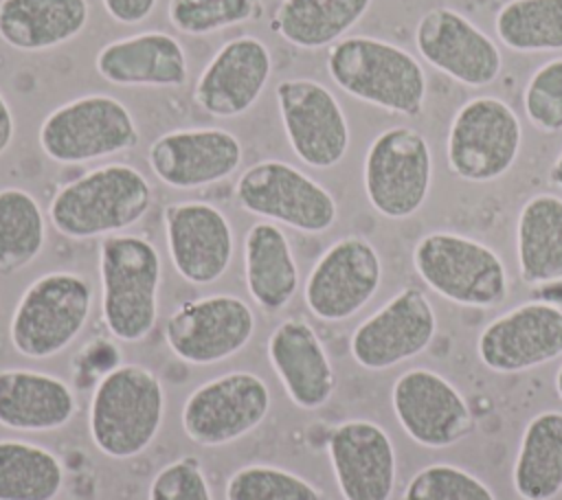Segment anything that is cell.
Listing matches in <instances>:
<instances>
[{
  "label": "cell",
  "instance_id": "cell-1",
  "mask_svg": "<svg viewBox=\"0 0 562 500\" xmlns=\"http://www.w3.org/2000/svg\"><path fill=\"white\" fill-rule=\"evenodd\" d=\"M327 72L349 96L400 116L424 112L428 79L406 48L369 35L342 37L327 50Z\"/></svg>",
  "mask_w": 562,
  "mask_h": 500
},
{
  "label": "cell",
  "instance_id": "cell-2",
  "mask_svg": "<svg viewBox=\"0 0 562 500\" xmlns=\"http://www.w3.org/2000/svg\"><path fill=\"white\" fill-rule=\"evenodd\" d=\"M151 206V186L132 164L112 162L59 186L48 217L68 239L119 235L138 224Z\"/></svg>",
  "mask_w": 562,
  "mask_h": 500
},
{
  "label": "cell",
  "instance_id": "cell-3",
  "mask_svg": "<svg viewBox=\"0 0 562 500\" xmlns=\"http://www.w3.org/2000/svg\"><path fill=\"white\" fill-rule=\"evenodd\" d=\"M162 417L165 393L156 373L143 364H119L92 390L90 439L110 458H134L154 443Z\"/></svg>",
  "mask_w": 562,
  "mask_h": 500
},
{
  "label": "cell",
  "instance_id": "cell-4",
  "mask_svg": "<svg viewBox=\"0 0 562 500\" xmlns=\"http://www.w3.org/2000/svg\"><path fill=\"white\" fill-rule=\"evenodd\" d=\"M101 316L121 342H140L158 318L162 261L156 246L140 235H108L99 243Z\"/></svg>",
  "mask_w": 562,
  "mask_h": 500
},
{
  "label": "cell",
  "instance_id": "cell-5",
  "mask_svg": "<svg viewBox=\"0 0 562 500\" xmlns=\"http://www.w3.org/2000/svg\"><path fill=\"white\" fill-rule=\"evenodd\" d=\"M417 276L441 298L474 309H492L509 294V274L501 254L468 235L432 230L413 248Z\"/></svg>",
  "mask_w": 562,
  "mask_h": 500
},
{
  "label": "cell",
  "instance_id": "cell-6",
  "mask_svg": "<svg viewBox=\"0 0 562 500\" xmlns=\"http://www.w3.org/2000/svg\"><path fill=\"white\" fill-rule=\"evenodd\" d=\"M90 309L92 287L86 276L68 270L42 274L22 292L11 316L9 340L24 357H53L77 340Z\"/></svg>",
  "mask_w": 562,
  "mask_h": 500
},
{
  "label": "cell",
  "instance_id": "cell-7",
  "mask_svg": "<svg viewBox=\"0 0 562 500\" xmlns=\"http://www.w3.org/2000/svg\"><path fill=\"white\" fill-rule=\"evenodd\" d=\"M522 123L516 110L490 94L468 99L452 116L446 138L448 169L465 182L501 180L516 164Z\"/></svg>",
  "mask_w": 562,
  "mask_h": 500
},
{
  "label": "cell",
  "instance_id": "cell-8",
  "mask_svg": "<svg viewBox=\"0 0 562 500\" xmlns=\"http://www.w3.org/2000/svg\"><path fill=\"white\" fill-rule=\"evenodd\" d=\"M362 184L371 208L382 217H413L426 204L432 186L428 138L408 125L382 129L367 147Z\"/></svg>",
  "mask_w": 562,
  "mask_h": 500
},
{
  "label": "cell",
  "instance_id": "cell-9",
  "mask_svg": "<svg viewBox=\"0 0 562 500\" xmlns=\"http://www.w3.org/2000/svg\"><path fill=\"white\" fill-rule=\"evenodd\" d=\"M44 156L59 164H79L138 145L132 112L110 94H86L55 107L40 125Z\"/></svg>",
  "mask_w": 562,
  "mask_h": 500
},
{
  "label": "cell",
  "instance_id": "cell-10",
  "mask_svg": "<svg viewBox=\"0 0 562 500\" xmlns=\"http://www.w3.org/2000/svg\"><path fill=\"white\" fill-rule=\"evenodd\" d=\"M235 197L244 211L307 235H321L338 219L334 195L283 160L250 164L237 178Z\"/></svg>",
  "mask_w": 562,
  "mask_h": 500
},
{
  "label": "cell",
  "instance_id": "cell-11",
  "mask_svg": "<svg viewBox=\"0 0 562 500\" xmlns=\"http://www.w3.org/2000/svg\"><path fill=\"white\" fill-rule=\"evenodd\" d=\"M268 410V384L255 373L231 371L200 384L187 397L182 430L198 445L220 447L259 428Z\"/></svg>",
  "mask_w": 562,
  "mask_h": 500
},
{
  "label": "cell",
  "instance_id": "cell-12",
  "mask_svg": "<svg viewBox=\"0 0 562 500\" xmlns=\"http://www.w3.org/2000/svg\"><path fill=\"white\" fill-rule=\"evenodd\" d=\"M255 333L250 305L233 294H209L182 303L165 325L167 346L187 364L209 366L239 353Z\"/></svg>",
  "mask_w": 562,
  "mask_h": 500
},
{
  "label": "cell",
  "instance_id": "cell-13",
  "mask_svg": "<svg viewBox=\"0 0 562 500\" xmlns=\"http://www.w3.org/2000/svg\"><path fill=\"white\" fill-rule=\"evenodd\" d=\"M380 283L382 259L375 246L360 235H347L316 259L303 298L318 320L340 322L356 316L378 294Z\"/></svg>",
  "mask_w": 562,
  "mask_h": 500
},
{
  "label": "cell",
  "instance_id": "cell-14",
  "mask_svg": "<svg viewBox=\"0 0 562 500\" xmlns=\"http://www.w3.org/2000/svg\"><path fill=\"white\" fill-rule=\"evenodd\" d=\"M292 151L312 169L336 167L349 149V123L329 88L314 79H283L274 88Z\"/></svg>",
  "mask_w": 562,
  "mask_h": 500
},
{
  "label": "cell",
  "instance_id": "cell-15",
  "mask_svg": "<svg viewBox=\"0 0 562 500\" xmlns=\"http://www.w3.org/2000/svg\"><path fill=\"white\" fill-rule=\"evenodd\" d=\"M437 333V314L424 289L393 294L351 333L349 351L367 371H384L424 353Z\"/></svg>",
  "mask_w": 562,
  "mask_h": 500
},
{
  "label": "cell",
  "instance_id": "cell-16",
  "mask_svg": "<svg viewBox=\"0 0 562 500\" xmlns=\"http://www.w3.org/2000/svg\"><path fill=\"white\" fill-rule=\"evenodd\" d=\"M415 46L428 66L465 88H485L503 70L498 44L452 7H432L417 20Z\"/></svg>",
  "mask_w": 562,
  "mask_h": 500
},
{
  "label": "cell",
  "instance_id": "cell-17",
  "mask_svg": "<svg viewBox=\"0 0 562 500\" xmlns=\"http://www.w3.org/2000/svg\"><path fill=\"white\" fill-rule=\"evenodd\" d=\"M391 406L404 432L428 450L459 443L474 425L461 390L430 368L402 373L391 388Z\"/></svg>",
  "mask_w": 562,
  "mask_h": 500
},
{
  "label": "cell",
  "instance_id": "cell-18",
  "mask_svg": "<svg viewBox=\"0 0 562 500\" xmlns=\"http://www.w3.org/2000/svg\"><path fill=\"white\" fill-rule=\"evenodd\" d=\"M476 355L494 373H522L562 357V307L529 300L496 316L479 333Z\"/></svg>",
  "mask_w": 562,
  "mask_h": 500
},
{
  "label": "cell",
  "instance_id": "cell-19",
  "mask_svg": "<svg viewBox=\"0 0 562 500\" xmlns=\"http://www.w3.org/2000/svg\"><path fill=\"white\" fill-rule=\"evenodd\" d=\"M165 237L176 272L193 285H211L228 270L235 239L228 217L200 200L165 208Z\"/></svg>",
  "mask_w": 562,
  "mask_h": 500
},
{
  "label": "cell",
  "instance_id": "cell-20",
  "mask_svg": "<svg viewBox=\"0 0 562 500\" xmlns=\"http://www.w3.org/2000/svg\"><path fill=\"white\" fill-rule=\"evenodd\" d=\"M151 173L171 189H200L226 180L241 164L239 138L222 127L160 134L147 149Z\"/></svg>",
  "mask_w": 562,
  "mask_h": 500
},
{
  "label": "cell",
  "instance_id": "cell-21",
  "mask_svg": "<svg viewBox=\"0 0 562 500\" xmlns=\"http://www.w3.org/2000/svg\"><path fill=\"white\" fill-rule=\"evenodd\" d=\"M327 454L345 500H391L397 458L382 425L367 419L338 423L329 434Z\"/></svg>",
  "mask_w": 562,
  "mask_h": 500
},
{
  "label": "cell",
  "instance_id": "cell-22",
  "mask_svg": "<svg viewBox=\"0 0 562 500\" xmlns=\"http://www.w3.org/2000/svg\"><path fill=\"white\" fill-rule=\"evenodd\" d=\"M272 75L270 48L252 35L228 39L200 72L195 103L209 116L235 118L261 96Z\"/></svg>",
  "mask_w": 562,
  "mask_h": 500
},
{
  "label": "cell",
  "instance_id": "cell-23",
  "mask_svg": "<svg viewBox=\"0 0 562 500\" xmlns=\"http://www.w3.org/2000/svg\"><path fill=\"white\" fill-rule=\"evenodd\" d=\"M268 360L285 395L301 410L323 408L336 388L331 360L303 318H285L268 338Z\"/></svg>",
  "mask_w": 562,
  "mask_h": 500
},
{
  "label": "cell",
  "instance_id": "cell-24",
  "mask_svg": "<svg viewBox=\"0 0 562 500\" xmlns=\"http://www.w3.org/2000/svg\"><path fill=\"white\" fill-rule=\"evenodd\" d=\"M94 68L121 88H180L187 81V53L178 37L143 31L105 44L94 57Z\"/></svg>",
  "mask_w": 562,
  "mask_h": 500
},
{
  "label": "cell",
  "instance_id": "cell-25",
  "mask_svg": "<svg viewBox=\"0 0 562 500\" xmlns=\"http://www.w3.org/2000/svg\"><path fill=\"white\" fill-rule=\"evenodd\" d=\"M77 410L72 388L50 373L0 371V425L15 432H53Z\"/></svg>",
  "mask_w": 562,
  "mask_h": 500
},
{
  "label": "cell",
  "instance_id": "cell-26",
  "mask_svg": "<svg viewBox=\"0 0 562 500\" xmlns=\"http://www.w3.org/2000/svg\"><path fill=\"white\" fill-rule=\"evenodd\" d=\"M88 18V0H0V39L22 53H42L77 37Z\"/></svg>",
  "mask_w": 562,
  "mask_h": 500
},
{
  "label": "cell",
  "instance_id": "cell-27",
  "mask_svg": "<svg viewBox=\"0 0 562 500\" xmlns=\"http://www.w3.org/2000/svg\"><path fill=\"white\" fill-rule=\"evenodd\" d=\"M244 276L252 300L268 314L290 305L299 289V265L288 235L274 221H257L244 237Z\"/></svg>",
  "mask_w": 562,
  "mask_h": 500
},
{
  "label": "cell",
  "instance_id": "cell-28",
  "mask_svg": "<svg viewBox=\"0 0 562 500\" xmlns=\"http://www.w3.org/2000/svg\"><path fill=\"white\" fill-rule=\"evenodd\" d=\"M516 259L525 285L547 287L562 281V197L531 195L516 219Z\"/></svg>",
  "mask_w": 562,
  "mask_h": 500
},
{
  "label": "cell",
  "instance_id": "cell-29",
  "mask_svg": "<svg viewBox=\"0 0 562 500\" xmlns=\"http://www.w3.org/2000/svg\"><path fill=\"white\" fill-rule=\"evenodd\" d=\"M373 0H281L270 29L303 50L334 46L369 11Z\"/></svg>",
  "mask_w": 562,
  "mask_h": 500
},
{
  "label": "cell",
  "instance_id": "cell-30",
  "mask_svg": "<svg viewBox=\"0 0 562 500\" xmlns=\"http://www.w3.org/2000/svg\"><path fill=\"white\" fill-rule=\"evenodd\" d=\"M512 482L522 500H553L562 491V412L542 410L520 436Z\"/></svg>",
  "mask_w": 562,
  "mask_h": 500
},
{
  "label": "cell",
  "instance_id": "cell-31",
  "mask_svg": "<svg viewBox=\"0 0 562 500\" xmlns=\"http://www.w3.org/2000/svg\"><path fill=\"white\" fill-rule=\"evenodd\" d=\"M64 465L44 445L0 439V500H55Z\"/></svg>",
  "mask_w": 562,
  "mask_h": 500
},
{
  "label": "cell",
  "instance_id": "cell-32",
  "mask_svg": "<svg viewBox=\"0 0 562 500\" xmlns=\"http://www.w3.org/2000/svg\"><path fill=\"white\" fill-rule=\"evenodd\" d=\"M46 243L40 202L24 189H0V272L13 274L33 263Z\"/></svg>",
  "mask_w": 562,
  "mask_h": 500
},
{
  "label": "cell",
  "instance_id": "cell-33",
  "mask_svg": "<svg viewBox=\"0 0 562 500\" xmlns=\"http://www.w3.org/2000/svg\"><path fill=\"white\" fill-rule=\"evenodd\" d=\"M494 33L514 53H558L562 0H507L496 11Z\"/></svg>",
  "mask_w": 562,
  "mask_h": 500
},
{
  "label": "cell",
  "instance_id": "cell-34",
  "mask_svg": "<svg viewBox=\"0 0 562 500\" xmlns=\"http://www.w3.org/2000/svg\"><path fill=\"white\" fill-rule=\"evenodd\" d=\"M226 500H327L318 487L303 476L274 465H246L231 474L224 489Z\"/></svg>",
  "mask_w": 562,
  "mask_h": 500
},
{
  "label": "cell",
  "instance_id": "cell-35",
  "mask_svg": "<svg viewBox=\"0 0 562 500\" xmlns=\"http://www.w3.org/2000/svg\"><path fill=\"white\" fill-rule=\"evenodd\" d=\"M261 0H169L167 18L184 35H211L222 29L259 20Z\"/></svg>",
  "mask_w": 562,
  "mask_h": 500
},
{
  "label": "cell",
  "instance_id": "cell-36",
  "mask_svg": "<svg viewBox=\"0 0 562 500\" xmlns=\"http://www.w3.org/2000/svg\"><path fill=\"white\" fill-rule=\"evenodd\" d=\"M402 500H496V496L468 469L432 463L411 478Z\"/></svg>",
  "mask_w": 562,
  "mask_h": 500
},
{
  "label": "cell",
  "instance_id": "cell-37",
  "mask_svg": "<svg viewBox=\"0 0 562 500\" xmlns=\"http://www.w3.org/2000/svg\"><path fill=\"white\" fill-rule=\"evenodd\" d=\"M527 121L542 134L562 129V57L540 64L522 88Z\"/></svg>",
  "mask_w": 562,
  "mask_h": 500
},
{
  "label": "cell",
  "instance_id": "cell-38",
  "mask_svg": "<svg viewBox=\"0 0 562 500\" xmlns=\"http://www.w3.org/2000/svg\"><path fill=\"white\" fill-rule=\"evenodd\" d=\"M147 500H213V493L200 461L182 456L158 469L149 482Z\"/></svg>",
  "mask_w": 562,
  "mask_h": 500
},
{
  "label": "cell",
  "instance_id": "cell-39",
  "mask_svg": "<svg viewBox=\"0 0 562 500\" xmlns=\"http://www.w3.org/2000/svg\"><path fill=\"white\" fill-rule=\"evenodd\" d=\"M108 15L119 24H138L151 15L158 0H101Z\"/></svg>",
  "mask_w": 562,
  "mask_h": 500
},
{
  "label": "cell",
  "instance_id": "cell-40",
  "mask_svg": "<svg viewBox=\"0 0 562 500\" xmlns=\"http://www.w3.org/2000/svg\"><path fill=\"white\" fill-rule=\"evenodd\" d=\"M13 132H15L13 112H11L4 94L0 92V156L9 149V145L13 140Z\"/></svg>",
  "mask_w": 562,
  "mask_h": 500
},
{
  "label": "cell",
  "instance_id": "cell-41",
  "mask_svg": "<svg viewBox=\"0 0 562 500\" xmlns=\"http://www.w3.org/2000/svg\"><path fill=\"white\" fill-rule=\"evenodd\" d=\"M549 180H551L553 186L562 189V151L558 154V158L553 160V164H551V169H549Z\"/></svg>",
  "mask_w": 562,
  "mask_h": 500
},
{
  "label": "cell",
  "instance_id": "cell-42",
  "mask_svg": "<svg viewBox=\"0 0 562 500\" xmlns=\"http://www.w3.org/2000/svg\"><path fill=\"white\" fill-rule=\"evenodd\" d=\"M555 393H558V397H560V401H562V366H560L558 373H555Z\"/></svg>",
  "mask_w": 562,
  "mask_h": 500
}]
</instances>
